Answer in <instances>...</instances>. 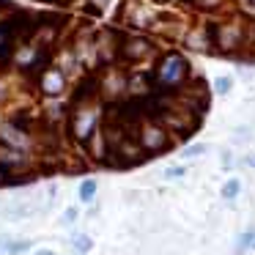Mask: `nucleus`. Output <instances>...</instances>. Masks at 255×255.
I'll use <instances>...</instances> for the list:
<instances>
[{"label": "nucleus", "instance_id": "obj_7", "mask_svg": "<svg viewBox=\"0 0 255 255\" xmlns=\"http://www.w3.org/2000/svg\"><path fill=\"white\" fill-rule=\"evenodd\" d=\"M63 85H66V77H63L61 69H44V72H41V77H39V88H41V94H47V96H58V94L63 91Z\"/></svg>", "mask_w": 255, "mask_h": 255}, {"label": "nucleus", "instance_id": "obj_9", "mask_svg": "<svg viewBox=\"0 0 255 255\" xmlns=\"http://www.w3.org/2000/svg\"><path fill=\"white\" fill-rule=\"evenodd\" d=\"M94 198H96V181L94 178H85V181L80 184V200H83V203H91Z\"/></svg>", "mask_w": 255, "mask_h": 255}, {"label": "nucleus", "instance_id": "obj_19", "mask_svg": "<svg viewBox=\"0 0 255 255\" xmlns=\"http://www.w3.org/2000/svg\"><path fill=\"white\" fill-rule=\"evenodd\" d=\"M77 220V209H66V214H63V222H74Z\"/></svg>", "mask_w": 255, "mask_h": 255}, {"label": "nucleus", "instance_id": "obj_14", "mask_svg": "<svg viewBox=\"0 0 255 255\" xmlns=\"http://www.w3.org/2000/svg\"><path fill=\"white\" fill-rule=\"evenodd\" d=\"M28 247H30V242H8L6 253H8V255H22Z\"/></svg>", "mask_w": 255, "mask_h": 255}, {"label": "nucleus", "instance_id": "obj_4", "mask_svg": "<svg viewBox=\"0 0 255 255\" xmlns=\"http://www.w3.org/2000/svg\"><path fill=\"white\" fill-rule=\"evenodd\" d=\"M69 129H72V134L80 143H91L94 129H96V113L88 105H74L72 116H69Z\"/></svg>", "mask_w": 255, "mask_h": 255}, {"label": "nucleus", "instance_id": "obj_24", "mask_svg": "<svg viewBox=\"0 0 255 255\" xmlns=\"http://www.w3.org/2000/svg\"><path fill=\"white\" fill-rule=\"evenodd\" d=\"M0 94H3V88H0Z\"/></svg>", "mask_w": 255, "mask_h": 255}, {"label": "nucleus", "instance_id": "obj_11", "mask_svg": "<svg viewBox=\"0 0 255 255\" xmlns=\"http://www.w3.org/2000/svg\"><path fill=\"white\" fill-rule=\"evenodd\" d=\"M239 189H242V181H239V178H231V181H225V187H222V198L233 200L239 195Z\"/></svg>", "mask_w": 255, "mask_h": 255}, {"label": "nucleus", "instance_id": "obj_16", "mask_svg": "<svg viewBox=\"0 0 255 255\" xmlns=\"http://www.w3.org/2000/svg\"><path fill=\"white\" fill-rule=\"evenodd\" d=\"M8 181H14V178H11V167H8L6 162H0V187L8 184Z\"/></svg>", "mask_w": 255, "mask_h": 255}, {"label": "nucleus", "instance_id": "obj_12", "mask_svg": "<svg viewBox=\"0 0 255 255\" xmlns=\"http://www.w3.org/2000/svg\"><path fill=\"white\" fill-rule=\"evenodd\" d=\"M231 88H233V77H217L214 80V91L217 94H231Z\"/></svg>", "mask_w": 255, "mask_h": 255}, {"label": "nucleus", "instance_id": "obj_10", "mask_svg": "<svg viewBox=\"0 0 255 255\" xmlns=\"http://www.w3.org/2000/svg\"><path fill=\"white\" fill-rule=\"evenodd\" d=\"M187 3H192V6L198 8V11H203V14H211V11H217L225 0H187Z\"/></svg>", "mask_w": 255, "mask_h": 255}, {"label": "nucleus", "instance_id": "obj_20", "mask_svg": "<svg viewBox=\"0 0 255 255\" xmlns=\"http://www.w3.org/2000/svg\"><path fill=\"white\" fill-rule=\"evenodd\" d=\"M244 162H247L250 167H255V154H250V156H247V159H244Z\"/></svg>", "mask_w": 255, "mask_h": 255}, {"label": "nucleus", "instance_id": "obj_25", "mask_svg": "<svg viewBox=\"0 0 255 255\" xmlns=\"http://www.w3.org/2000/svg\"><path fill=\"white\" fill-rule=\"evenodd\" d=\"M253 3H255V0H253Z\"/></svg>", "mask_w": 255, "mask_h": 255}, {"label": "nucleus", "instance_id": "obj_5", "mask_svg": "<svg viewBox=\"0 0 255 255\" xmlns=\"http://www.w3.org/2000/svg\"><path fill=\"white\" fill-rule=\"evenodd\" d=\"M118 55L129 63H143L154 58V41H148L145 36H127L118 47Z\"/></svg>", "mask_w": 255, "mask_h": 255}, {"label": "nucleus", "instance_id": "obj_2", "mask_svg": "<svg viewBox=\"0 0 255 255\" xmlns=\"http://www.w3.org/2000/svg\"><path fill=\"white\" fill-rule=\"evenodd\" d=\"M244 22H247V19H225V22H211L214 52H220V55H236L239 50H244Z\"/></svg>", "mask_w": 255, "mask_h": 255}, {"label": "nucleus", "instance_id": "obj_22", "mask_svg": "<svg viewBox=\"0 0 255 255\" xmlns=\"http://www.w3.org/2000/svg\"><path fill=\"white\" fill-rule=\"evenodd\" d=\"M154 3H170V0H154Z\"/></svg>", "mask_w": 255, "mask_h": 255}, {"label": "nucleus", "instance_id": "obj_18", "mask_svg": "<svg viewBox=\"0 0 255 255\" xmlns=\"http://www.w3.org/2000/svg\"><path fill=\"white\" fill-rule=\"evenodd\" d=\"M206 151V145H189L187 151H184V156H198V154H203Z\"/></svg>", "mask_w": 255, "mask_h": 255}, {"label": "nucleus", "instance_id": "obj_23", "mask_svg": "<svg viewBox=\"0 0 255 255\" xmlns=\"http://www.w3.org/2000/svg\"><path fill=\"white\" fill-rule=\"evenodd\" d=\"M253 250H255V242H253Z\"/></svg>", "mask_w": 255, "mask_h": 255}, {"label": "nucleus", "instance_id": "obj_21", "mask_svg": "<svg viewBox=\"0 0 255 255\" xmlns=\"http://www.w3.org/2000/svg\"><path fill=\"white\" fill-rule=\"evenodd\" d=\"M39 255H55V253H52V250H41Z\"/></svg>", "mask_w": 255, "mask_h": 255}, {"label": "nucleus", "instance_id": "obj_6", "mask_svg": "<svg viewBox=\"0 0 255 255\" xmlns=\"http://www.w3.org/2000/svg\"><path fill=\"white\" fill-rule=\"evenodd\" d=\"M184 47L192 52H214V39H211V25H198L184 36Z\"/></svg>", "mask_w": 255, "mask_h": 255}, {"label": "nucleus", "instance_id": "obj_15", "mask_svg": "<svg viewBox=\"0 0 255 255\" xmlns=\"http://www.w3.org/2000/svg\"><path fill=\"white\" fill-rule=\"evenodd\" d=\"M253 242H255V228H250V231H247V233H242V239H239V250L253 247Z\"/></svg>", "mask_w": 255, "mask_h": 255}, {"label": "nucleus", "instance_id": "obj_8", "mask_svg": "<svg viewBox=\"0 0 255 255\" xmlns=\"http://www.w3.org/2000/svg\"><path fill=\"white\" fill-rule=\"evenodd\" d=\"M0 137H3V143H6L8 148H22V145L28 143L25 129H17V127H3L0 129Z\"/></svg>", "mask_w": 255, "mask_h": 255}, {"label": "nucleus", "instance_id": "obj_13", "mask_svg": "<svg viewBox=\"0 0 255 255\" xmlns=\"http://www.w3.org/2000/svg\"><path fill=\"white\" fill-rule=\"evenodd\" d=\"M74 250H77V253H88L91 247H94V242H91L88 236H74Z\"/></svg>", "mask_w": 255, "mask_h": 255}, {"label": "nucleus", "instance_id": "obj_3", "mask_svg": "<svg viewBox=\"0 0 255 255\" xmlns=\"http://www.w3.org/2000/svg\"><path fill=\"white\" fill-rule=\"evenodd\" d=\"M134 137L140 140V145L145 148L148 156H156V154H165L167 148L173 145V137H170V129L159 121V118H148V121L137 124V132Z\"/></svg>", "mask_w": 255, "mask_h": 255}, {"label": "nucleus", "instance_id": "obj_1", "mask_svg": "<svg viewBox=\"0 0 255 255\" xmlns=\"http://www.w3.org/2000/svg\"><path fill=\"white\" fill-rule=\"evenodd\" d=\"M189 77V61L181 52H165L154 69V85L159 91H178Z\"/></svg>", "mask_w": 255, "mask_h": 255}, {"label": "nucleus", "instance_id": "obj_17", "mask_svg": "<svg viewBox=\"0 0 255 255\" xmlns=\"http://www.w3.org/2000/svg\"><path fill=\"white\" fill-rule=\"evenodd\" d=\"M184 176V167L181 165H173V167H167L165 170V178H181Z\"/></svg>", "mask_w": 255, "mask_h": 255}]
</instances>
